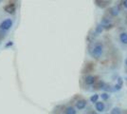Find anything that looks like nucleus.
Returning a JSON list of instances; mask_svg holds the SVG:
<instances>
[{
	"instance_id": "0eeeda50",
	"label": "nucleus",
	"mask_w": 127,
	"mask_h": 114,
	"mask_svg": "<svg viewBox=\"0 0 127 114\" xmlns=\"http://www.w3.org/2000/svg\"><path fill=\"white\" fill-rule=\"evenodd\" d=\"M101 27H105V28H110V21L106 18L101 19Z\"/></svg>"
},
{
	"instance_id": "ddd939ff",
	"label": "nucleus",
	"mask_w": 127,
	"mask_h": 114,
	"mask_svg": "<svg viewBox=\"0 0 127 114\" xmlns=\"http://www.w3.org/2000/svg\"><path fill=\"white\" fill-rule=\"evenodd\" d=\"M101 98H102L103 100H107V99L109 98V95H108L107 93H102V94H101Z\"/></svg>"
},
{
	"instance_id": "a211bd4d",
	"label": "nucleus",
	"mask_w": 127,
	"mask_h": 114,
	"mask_svg": "<svg viewBox=\"0 0 127 114\" xmlns=\"http://www.w3.org/2000/svg\"><path fill=\"white\" fill-rule=\"evenodd\" d=\"M91 114H98V113H96V112H92Z\"/></svg>"
},
{
	"instance_id": "4468645a",
	"label": "nucleus",
	"mask_w": 127,
	"mask_h": 114,
	"mask_svg": "<svg viewBox=\"0 0 127 114\" xmlns=\"http://www.w3.org/2000/svg\"><path fill=\"white\" fill-rule=\"evenodd\" d=\"M96 31H97L98 33H101V32H102V27H101V25H99V26L97 27V29H96Z\"/></svg>"
},
{
	"instance_id": "f257e3e1",
	"label": "nucleus",
	"mask_w": 127,
	"mask_h": 114,
	"mask_svg": "<svg viewBox=\"0 0 127 114\" xmlns=\"http://www.w3.org/2000/svg\"><path fill=\"white\" fill-rule=\"evenodd\" d=\"M13 26V20L11 18H6L0 23V33H5L9 32Z\"/></svg>"
},
{
	"instance_id": "6e6552de",
	"label": "nucleus",
	"mask_w": 127,
	"mask_h": 114,
	"mask_svg": "<svg viewBox=\"0 0 127 114\" xmlns=\"http://www.w3.org/2000/svg\"><path fill=\"white\" fill-rule=\"evenodd\" d=\"M120 38H121V41H122L123 44H126L127 45V33H123L120 35Z\"/></svg>"
},
{
	"instance_id": "1a4fd4ad",
	"label": "nucleus",
	"mask_w": 127,
	"mask_h": 114,
	"mask_svg": "<svg viewBox=\"0 0 127 114\" xmlns=\"http://www.w3.org/2000/svg\"><path fill=\"white\" fill-rule=\"evenodd\" d=\"M65 114H76V110L72 107H68L65 109Z\"/></svg>"
},
{
	"instance_id": "2eb2a0df",
	"label": "nucleus",
	"mask_w": 127,
	"mask_h": 114,
	"mask_svg": "<svg viewBox=\"0 0 127 114\" xmlns=\"http://www.w3.org/2000/svg\"><path fill=\"white\" fill-rule=\"evenodd\" d=\"M12 45H13V43H12V41H10L9 43H7V44L5 45V48H10V47H11Z\"/></svg>"
},
{
	"instance_id": "7ed1b4c3",
	"label": "nucleus",
	"mask_w": 127,
	"mask_h": 114,
	"mask_svg": "<svg viewBox=\"0 0 127 114\" xmlns=\"http://www.w3.org/2000/svg\"><path fill=\"white\" fill-rule=\"evenodd\" d=\"M101 54H102V46L101 45H97L96 47H94V49L92 50V55L95 56L96 58H98Z\"/></svg>"
},
{
	"instance_id": "9b49d317",
	"label": "nucleus",
	"mask_w": 127,
	"mask_h": 114,
	"mask_svg": "<svg viewBox=\"0 0 127 114\" xmlns=\"http://www.w3.org/2000/svg\"><path fill=\"white\" fill-rule=\"evenodd\" d=\"M98 99H99V95H98V94H94V95H92V96L90 97V101H91L92 103H97Z\"/></svg>"
},
{
	"instance_id": "20e7f679",
	"label": "nucleus",
	"mask_w": 127,
	"mask_h": 114,
	"mask_svg": "<svg viewBox=\"0 0 127 114\" xmlns=\"http://www.w3.org/2000/svg\"><path fill=\"white\" fill-rule=\"evenodd\" d=\"M85 106H86V101H85V100H80L76 104V108L78 109H84L85 108Z\"/></svg>"
},
{
	"instance_id": "9d476101",
	"label": "nucleus",
	"mask_w": 127,
	"mask_h": 114,
	"mask_svg": "<svg viewBox=\"0 0 127 114\" xmlns=\"http://www.w3.org/2000/svg\"><path fill=\"white\" fill-rule=\"evenodd\" d=\"M111 14L114 15V16H116V15L119 14V9H118L117 7H113L111 9Z\"/></svg>"
},
{
	"instance_id": "f3484780",
	"label": "nucleus",
	"mask_w": 127,
	"mask_h": 114,
	"mask_svg": "<svg viewBox=\"0 0 127 114\" xmlns=\"http://www.w3.org/2000/svg\"><path fill=\"white\" fill-rule=\"evenodd\" d=\"M123 5H124V7H125V8H127V0L123 1Z\"/></svg>"
},
{
	"instance_id": "f8f14e48",
	"label": "nucleus",
	"mask_w": 127,
	"mask_h": 114,
	"mask_svg": "<svg viewBox=\"0 0 127 114\" xmlns=\"http://www.w3.org/2000/svg\"><path fill=\"white\" fill-rule=\"evenodd\" d=\"M121 109L119 108H114V109L111 110V114H121Z\"/></svg>"
},
{
	"instance_id": "6ab92c4d",
	"label": "nucleus",
	"mask_w": 127,
	"mask_h": 114,
	"mask_svg": "<svg viewBox=\"0 0 127 114\" xmlns=\"http://www.w3.org/2000/svg\"><path fill=\"white\" fill-rule=\"evenodd\" d=\"M125 64H126V66H127V59H126V61H125Z\"/></svg>"
},
{
	"instance_id": "423d86ee",
	"label": "nucleus",
	"mask_w": 127,
	"mask_h": 114,
	"mask_svg": "<svg viewBox=\"0 0 127 114\" xmlns=\"http://www.w3.org/2000/svg\"><path fill=\"white\" fill-rule=\"evenodd\" d=\"M96 109L98 110V111H103L104 110V104L102 103V102H97L96 103Z\"/></svg>"
},
{
	"instance_id": "dca6fc26",
	"label": "nucleus",
	"mask_w": 127,
	"mask_h": 114,
	"mask_svg": "<svg viewBox=\"0 0 127 114\" xmlns=\"http://www.w3.org/2000/svg\"><path fill=\"white\" fill-rule=\"evenodd\" d=\"M121 87H122V85H121V84H118V85L115 86V88H116L117 90H120V89H121Z\"/></svg>"
},
{
	"instance_id": "39448f33",
	"label": "nucleus",
	"mask_w": 127,
	"mask_h": 114,
	"mask_svg": "<svg viewBox=\"0 0 127 114\" xmlns=\"http://www.w3.org/2000/svg\"><path fill=\"white\" fill-rule=\"evenodd\" d=\"M94 82H95L94 76H92V75L86 76V78H85V83H86V85H92V84H94Z\"/></svg>"
},
{
	"instance_id": "f03ea898",
	"label": "nucleus",
	"mask_w": 127,
	"mask_h": 114,
	"mask_svg": "<svg viewBox=\"0 0 127 114\" xmlns=\"http://www.w3.org/2000/svg\"><path fill=\"white\" fill-rule=\"evenodd\" d=\"M3 9H4V11H5L7 13H9V14H11V15L15 14V12H16V5L14 3L6 4Z\"/></svg>"
},
{
	"instance_id": "aec40b11",
	"label": "nucleus",
	"mask_w": 127,
	"mask_h": 114,
	"mask_svg": "<svg viewBox=\"0 0 127 114\" xmlns=\"http://www.w3.org/2000/svg\"><path fill=\"white\" fill-rule=\"evenodd\" d=\"M0 3H1V1H0Z\"/></svg>"
}]
</instances>
